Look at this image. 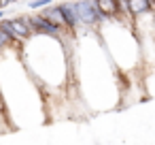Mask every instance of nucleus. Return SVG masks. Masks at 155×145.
I'll return each mask as SVG.
<instances>
[{"mask_svg":"<svg viewBox=\"0 0 155 145\" xmlns=\"http://www.w3.org/2000/svg\"><path fill=\"white\" fill-rule=\"evenodd\" d=\"M72 83L81 100L96 111L121 102L125 75L115 68L96 30L79 32L72 41Z\"/></svg>","mask_w":155,"mask_h":145,"instance_id":"1","label":"nucleus"},{"mask_svg":"<svg viewBox=\"0 0 155 145\" xmlns=\"http://www.w3.org/2000/svg\"><path fill=\"white\" fill-rule=\"evenodd\" d=\"M0 105L15 126H32L47 119V96L26 68L19 45L0 51Z\"/></svg>","mask_w":155,"mask_h":145,"instance_id":"2","label":"nucleus"},{"mask_svg":"<svg viewBox=\"0 0 155 145\" xmlns=\"http://www.w3.org/2000/svg\"><path fill=\"white\" fill-rule=\"evenodd\" d=\"M72 39L55 36H30L19 45V56L47 94H64L72 83Z\"/></svg>","mask_w":155,"mask_h":145,"instance_id":"3","label":"nucleus"},{"mask_svg":"<svg viewBox=\"0 0 155 145\" xmlns=\"http://www.w3.org/2000/svg\"><path fill=\"white\" fill-rule=\"evenodd\" d=\"M108 58L113 60L115 68L125 77H136L142 71V51L140 41L134 28V19L125 15L106 17L96 28Z\"/></svg>","mask_w":155,"mask_h":145,"instance_id":"4","label":"nucleus"},{"mask_svg":"<svg viewBox=\"0 0 155 145\" xmlns=\"http://www.w3.org/2000/svg\"><path fill=\"white\" fill-rule=\"evenodd\" d=\"M0 28H2L13 41H17V43H24V41H28L30 36H34V34H32V28H30V19H28V15H19V17L2 19V22H0Z\"/></svg>","mask_w":155,"mask_h":145,"instance_id":"5","label":"nucleus"},{"mask_svg":"<svg viewBox=\"0 0 155 145\" xmlns=\"http://www.w3.org/2000/svg\"><path fill=\"white\" fill-rule=\"evenodd\" d=\"M96 2H98V9L104 17H117L121 13L119 0H96Z\"/></svg>","mask_w":155,"mask_h":145,"instance_id":"6","label":"nucleus"},{"mask_svg":"<svg viewBox=\"0 0 155 145\" xmlns=\"http://www.w3.org/2000/svg\"><path fill=\"white\" fill-rule=\"evenodd\" d=\"M53 0H28V9L30 11H43L47 7H51Z\"/></svg>","mask_w":155,"mask_h":145,"instance_id":"7","label":"nucleus"},{"mask_svg":"<svg viewBox=\"0 0 155 145\" xmlns=\"http://www.w3.org/2000/svg\"><path fill=\"white\" fill-rule=\"evenodd\" d=\"M5 19V9H0V22Z\"/></svg>","mask_w":155,"mask_h":145,"instance_id":"8","label":"nucleus"},{"mask_svg":"<svg viewBox=\"0 0 155 145\" xmlns=\"http://www.w3.org/2000/svg\"><path fill=\"white\" fill-rule=\"evenodd\" d=\"M5 2H7V7H9V5H13V2H17V0H5Z\"/></svg>","mask_w":155,"mask_h":145,"instance_id":"9","label":"nucleus"},{"mask_svg":"<svg viewBox=\"0 0 155 145\" xmlns=\"http://www.w3.org/2000/svg\"><path fill=\"white\" fill-rule=\"evenodd\" d=\"M0 113H5V111H2V105H0ZM5 117H7V115H5Z\"/></svg>","mask_w":155,"mask_h":145,"instance_id":"10","label":"nucleus"}]
</instances>
